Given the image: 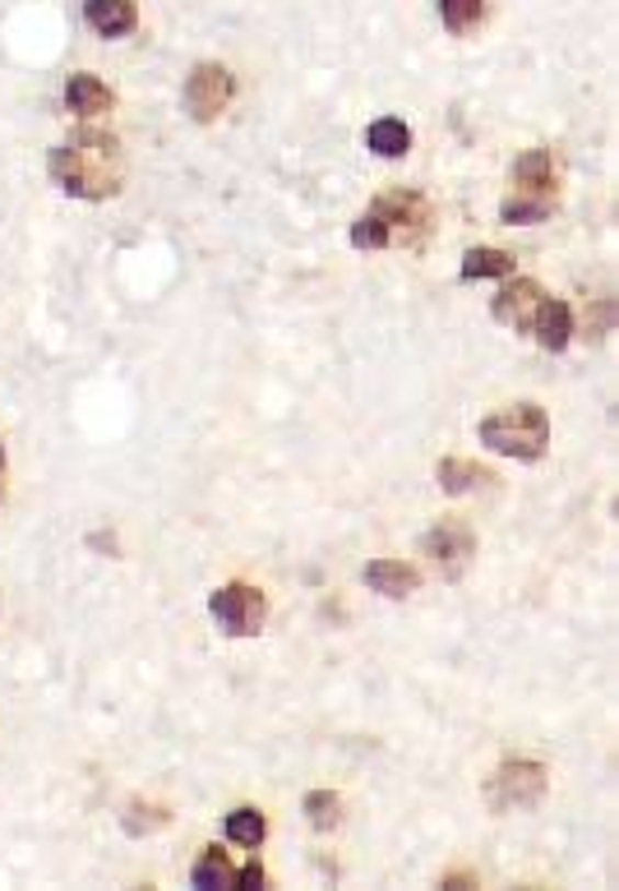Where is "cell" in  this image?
Wrapping results in <instances>:
<instances>
[{"label":"cell","mask_w":619,"mask_h":891,"mask_svg":"<svg viewBox=\"0 0 619 891\" xmlns=\"http://www.w3.org/2000/svg\"><path fill=\"white\" fill-rule=\"evenodd\" d=\"M47 171H52V181L65 194L93 199V204H98V199L121 194V185H125V148H121L116 135H106V129L83 125V129L65 135L52 148Z\"/></svg>","instance_id":"1"},{"label":"cell","mask_w":619,"mask_h":891,"mask_svg":"<svg viewBox=\"0 0 619 891\" xmlns=\"http://www.w3.org/2000/svg\"><path fill=\"white\" fill-rule=\"evenodd\" d=\"M476 435H481L485 449H495L504 458L537 462L545 453V443H550V420H545V411L537 403H514V407H504L495 416H485Z\"/></svg>","instance_id":"2"},{"label":"cell","mask_w":619,"mask_h":891,"mask_svg":"<svg viewBox=\"0 0 619 891\" xmlns=\"http://www.w3.org/2000/svg\"><path fill=\"white\" fill-rule=\"evenodd\" d=\"M541 794H545V767L527 763V757H508V763L491 776V786H485V799H491L495 813L532 809V804H541Z\"/></svg>","instance_id":"3"},{"label":"cell","mask_w":619,"mask_h":891,"mask_svg":"<svg viewBox=\"0 0 619 891\" xmlns=\"http://www.w3.org/2000/svg\"><path fill=\"white\" fill-rule=\"evenodd\" d=\"M209 610L217 623H223V633L250 638L263 629V619H269V600H263V591L250 583H227L209 596Z\"/></svg>","instance_id":"4"},{"label":"cell","mask_w":619,"mask_h":891,"mask_svg":"<svg viewBox=\"0 0 619 891\" xmlns=\"http://www.w3.org/2000/svg\"><path fill=\"white\" fill-rule=\"evenodd\" d=\"M236 93V79L227 65H217V60H204V65H194L190 79H185V111L194 121H217L227 111Z\"/></svg>","instance_id":"5"},{"label":"cell","mask_w":619,"mask_h":891,"mask_svg":"<svg viewBox=\"0 0 619 891\" xmlns=\"http://www.w3.org/2000/svg\"><path fill=\"white\" fill-rule=\"evenodd\" d=\"M370 213L389 222L393 240L421 245L426 232H430V204H426V194H416V190H389V194L374 199Z\"/></svg>","instance_id":"6"},{"label":"cell","mask_w":619,"mask_h":891,"mask_svg":"<svg viewBox=\"0 0 619 891\" xmlns=\"http://www.w3.org/2000/svg\"><path fill=\"white\" fill-rule=\"evenodd\" d=\"M541 282H532V278H518V282H508L504 292L495 296V305H491V315L499 319V324H508V328H518V332H532V319H537V309H541Z\"/></svg>","instance_id":"7"},{"label":"cell","mask_w":619,"mask_h":891,"mask_svg":"<svg viewBox=\"0 0 619 891\" xmlns=\"http://www.w3.org/2000/svg\"><path fill=\"white\" fill-rule=\"evenodd\" d=\"M421 550H426V554H435V560L449 568V577H458V568L472 560V550H476V537H472V531L462 527V522H453V518H449V522H439L435 531H426Z\"/></svg>","instance_id":"8"},{"label":"cell","mask_w":619,"mask_h":891,"mask_svg":"<svg viewBox=\"0 0 619 891\" xmlns=\"http://www.w3.org/2000/svg\"><path fill=\"white\" fill-rule=\"evenodd\" d=\"M532 338L545 351H564L569 347V338H573V309L560 296H541V309H537V319H532Z\"/></svg>","instance_id":"9"},{"label":"cell","mask_w":619,"mask_h":891,"mask_svg":"<svg viewBox=\"0 0 619 891\" xmlns=\"http://www.w3.org/2000/svg\"><path fill=\"white\" fill-rule=\"evenodd\" d=\"M365 587L380 591V596L403 600V596H412L416 587H421V573H416L412 564H403V560H374V564H365Z\"/></svg>","instance_id":"10"},{"label":"cell","mask_w":619,"mask_h":891,"mask_svg":"<svg viewBox=\"0 0 619 891\" xmlns=\"http://www.w3.org/2000/svg\"><path fill=\"white\" fill-rule=\"evenodd\" d=\"M112 88H106L98 75H75L70 83H65V106H70L75 111V116H106V111H112Z\"/></svg>","instance_id":"11"},{"label":"cell","mask_w":619,"mask_h":891,"mask_svg":"<svg viewBox=\"0 0 619 891\" xmlns=\"http://www.w3.org/2000/svg\"><path fill=\"white\" fill-rule=\"evenodd\" d=\"M83 19L102 37H125L135 29V0H83Z\"/></svg>","instance_id":"12"},{"label":"cell","mask_w":619,"mask_h":891,"mask_svg":"<svg viewBox=\"0 0 619 891\" xmlns=\"http://www.w3.org/2000/svg\"><path fill=\"white\" fill-rule=\"evenodd\" d=\"M435 481H439L444 495H472V489H481L485 481H495V476L485 472V466H476V462L444 458V462H439V472H435Z\"/></svg>","instance_id":"13"},{"label":"cell","mask_w":619,"mask_h":891,"mask_svg":"<svg viewBox=\"0 0 619 891\" xmlns=\"http://www.w3.org/2000/svg\"><path fill=\"white\" fill-rule=\"evenodd\" d=\"M514 255L508 250H491V245H481V250H468L462 255V278L476 282V278H508L514 273Z\"/></svg>","instance_id":"14"},{"label":"cell","mask_w":619,"mask_h":891,"mask_svg":"<svg viewBox=\"0 0 619 891\" xmlns=\"http://www.w3.org/2000/svg\"><path fill=\"white\" fill-rule=\"evenodd\" d=\"M365 144H370V153H380V158H403V153L412 148V129H407L403 121L384 116V121H374V125H370Z\"/></svg>","instance_id":"15"},{"label":"cell","mask_w":619,"mask_h":891,"mask_svg":"<svg viewBox=\"0 0 619 891\" xmlns=\"http://www.w3.org/2000/svg\"><path fill=\"white\" fill-rule=\"evenodd\" d=\"M232 873L236 868L227 864V850H217V845H204L199 850V859H194V868H190V882L194 887H232Z\"/></svg>","instance_id":"16"},{"label":"cell","mask_w":619,"mask_h":891,"mask_svg":"<svg viewBox=\"0 0 619 891\" xmlns=\"http://www.w3.org/2000/svg\"><path fill=\"white\" fill-rule=\"evenodd\" d=\"M263 836H269V822H263L259 809H232L227 813V841L232 845H246V850H255V845H263Z\"/></svg>","instance_id":"17"},{"label":"cell","mask_w":619,"mask_h":891,"mask_svg":"<svg viewBox=\"0 0 619 891\" xmlns=\"http://www.w3.org/2000/svg\"><path fill=\"white\" fill-rule=\"evenodd\" d=\"M514 181H518V190H527V194H541V190L550 185V153H545V148H527L522 158L514 162Z\"/></svg>","instance_id":"18"},{"label":"cell","mask_w":619,"mask_h":891,"mask_svg":"<svg viewBox=\"0 0 619 891\" xmlns=\"http://www.w3.org/2000/svg\"><path fill=\"white\" fill-rule=\"evenodd\" d=\"M301 809L310 817V827H319V832H328V827H338V822H342V799L334 790H310L301 799Z\"/></svg>","instance_id":"19"},{"label":"cell","mask_w":619,"mask_h":891,"mask_svg":"<svg viewBox=\"0 0 619 891\" xmlns=\"http://www.w3.org/2000/svg\"><path fill=\"white\" fill-rule=\"evenodd\" d=\"M351 245H357V250H389V245H393L389 222L374 217V213L357 217V222H351Z\"/></svg>","instance_id":"20"},{"label":"cell","mask_w":619,"mask_h":891,"mask_svg":"<svg viewBox=\"0 0 619 891\" xmlns=\"http://www.w3.org/2000/svg\"><path fill=\"white\" fill-rule=\"evenodd\" d=\"M485 0H439V19H444L449 33H468L472 24H481Z\"/></svg>","instance_id":"21"},{"label":"cell","mask_w":619,"mask_h":891,"mask_svg":"<svg viewBox=\"0 0 619 891\" xmlns=\"http://www.w3.org/2000/svg\"><path fill=\"white\" fill-rule=\"evenodd\" d=\"M499 213H504V222H514V227H532V222L550 217V204H541V199H508Z\"/></svg>","instance_id":"22"},{"label":"cell","mask_w":619,"mask_h":891,"mask_svg":"<svg viewBox=\"0 0 619 891\" xmlns=\"http://www.w3.org/2000/svg\"><path fill=\"white\" fill-rule=\"evenodd\" d=\"M171 822V813L167 809H148V804H130V817H125V832H135V836H144V832H158V827H167Z\"/></svg>","instance_id":"23"},{"label":"cell","mask_w":619,"mask_h":891,"mask_svg":"<svg viewBox=\"0 0 619 891\" xmlns=\"http://www.w3.org/2000/svg\"><path fill=\"white\" fill-rule=\"evenodd\" d=\"M232 887L259 891V887H263V868H259V864H246V868H236V873H232Z\"/></svg>","instance_id":"24"},{"label":"cell","mask_w":619,"mask_h":891,"mask_svg":"<svg viewBox=\"0 0 619 891\" xmlns=\"http://www.w3.org/2000/svg\"><path fill=\"white\" fill-rule=\"evenodd\" d=\"M444 887H476V873H449Z\"/></svg>","instance_id":"25"}]
</instances>
